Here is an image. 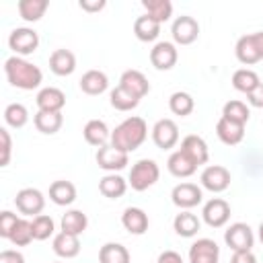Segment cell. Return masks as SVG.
<instances>
[{"instance_id":"cell-23","label":"cell","mask_w":263,"mask_h":263,"mask_svg":"<svg viewBox=\"0 0 263 263\" xmlns=\"http://www.w3.org/2000/svg\"><path fill=\"white\" fill-rule=\"evenodd\" d=\"M107 86H109V78H107V74L101 72V70H88V72H84L82 78H80V90L86 92V95H90V97L105 92Z\"/></svg>"},{"instance_id":"cell-7","label":"cell","mask_w":263,"mask_h":263,"mask_svg":"<svg viewBox=\"0 0 263 263\" xmlns=\"http://www.w3.org/2000/svg\"><path fill=\"white\" fill-rule=\"evenodd\" d=\"M95 158H97V164H99L103 171H109V173L121 171V168H125L127 162H129L127 152H123V150H119V148H115V146H111V144L101 146V148L97 150V156H95Z\"/></svg>"},{"instance_id":"cell-4","label":"cell","mask_w":263,"mask_h":263,"mask_svg":"<svg viewBox=\"0 0 263 263\" xmlns=\"http://www.w3.org/2000/svg\"><path fill=\"white\" fill-rule=\"evenodd\" d=\"M8 47L21 58L29 55L39 47V35H37V31L29 29V27L12 29V33L8 35Z\"/></svg>"},{"instance_id":"cell-50","label":"cell","mask_w":263,"mask_h":263,"mask_svg":"<svg viewBox=\"0 0 263 263\" xmlns=\"http://www.w3.org/2000/svg\"><path fill=\"white\" fill-rule=\"evenodd\" d=\"M259 240H261V242H263V222H261V224H259Z\"/></svg>"},{"instance_id":"cell-16","label":"cell","mask_w":263,"mask_h":263,"mask_svg":"<svg viewBox=\"0 0 263 263\" xmlns=\"http://www.w3.org/2000/svg\"><path fill=\"white\" fill-rule=\"evenodd\" d=\"M37 107L39 111H51V113H62L66 105V95L55 88V86H45L37 92Z\"/></svg>"},{"instance_id":"cell-26","label":"cell","mask_w":263,"mask_h":263,"mask_svg":"<svg viewBox=\"0 0 263 263\" xmlns=\"http://www.w3.org/2000/svg\"><path fill=\"white\" fill-rule=\"evenodd\" d=\"M49 199L55 205H70V203H74V199H76V187H74V183L64 181V179L53 181L49 185Z\"/></svg>"},{"instance_id":"cell-27","label":"cell","mask_w":263,"mask_h":263,"mask_svg":"<svg viewBox=\"0 0 263 263\" xmlns=\"http://www.w3.org/2000/svg\"><path fill=\"white\" fill-rule=\"evenodd\" d=\"M134 33L140 41H146V43L154 41L160 35V23L154 21L152 16H148V14H142L134 21Z\"/></svg>"},{"instance_id":"cell-42","label":"cell","mask_w":263,"mask_h":263,"mask_svg":"<svg viewBox=\"0 0 263 263\" xmlns=\"http://www.w3.org/2000/svg\"><path fill=\"white\" fill-rule=\"evenodd\" d=\"M16 222H18L16 214L4 210V212L0 214V236H2V238H10V234H12L14 226H16Z\"/></svg>"},{"instance_id":"cell-11","label":"cell","mask_w":263,"mask_h":263,"mask_svg":"<svg viewBox=\"0 0 263 263\" xmlns=\"http://www.w3.org/2000/svg\"><path fill=\"white\" fill-rule=\"evenodd\" d=\"M201 218L212 228H222L230 218V205L222 197H212L201 210Z\"/></svg>"},{"instance_id":"cell-43","label":"cell","mask_w":263,"mask_h":263,"mask_svg":"<svg viewBox=\"0 0 263 263\" xmlns=\"http://www.w3.org/2000/svg\"><path fill=\"white\" fill-rule=\"evenodd\" d=\"M0 140H2V160L0 166H6L10 162V152H12V140L6 127H0Z\"/></svg>"},{"instance_id":"cell-21","label":"cell","mask_w":263,"mask_h":263,"mask_svg":"<svg viewBox=\"0 0 263 263\" xmlns=\"http://www.w3.org/2000/svg\"><path fill=\"white\" fill-rule=\"evenodd\" d=\"M82 136H84V140L90 144V146H105L107 142H111V132H109V127H107V123L105 121H101V119H90V121H86V125H84V129H82Z\"/></svg>"},{"instance_id":"cell-3","label":"cell","mask_w":263,"mask_h":263,"mask_svg":"<svg viewBox=\"0 0 263 263\" xmlns=\"http://www.w3.org/2000/svg\"><path fill=\"white\" fill-rule=\"evenodd\" d=\"M158 177H160L158 164L154 160H150V158H142L132 166L127 183H129V187L134 191H146L148 187H152L158 181Z\"/></svg>"},{"instance_id":"cell-12","label":"cell","mask_w":263,"mask_h":263,"mask_svg":"<svg viewBox=\"0 0 263 263\" xmlns=\"http://www.w3.org/2000/svg\"><path fill=\"white\" fill-rule=\"evenodd\" d=\"M152 142L162 148V150H168L173 148L177 142H179V127L173 119H158L152 127Z\"/></svg>"},{"instance_id":"cell-48","label":"cell","mask_w":263,"mask_h":263,"mask_svg":"<svg viewBox=\"0 0 263 263\" xmlns=\"http://www.w3.org/2000/svg\"><path fill=\"white\" fill-rule=\"evenodd\" d=\"M78 6H80L82 10H86V12H99V10H103V8H105V0H95V2L80 0V2H78Z\"/></svg>"},{"instance_id":"cell-33","label":"cell","mask_w":263,"mask_h":263,"mask_svg":"<svg viewBox=\"0 0 263 263\" xmlns=\"http://www.w3.org/2000/svg\"><path fill=\"white\" fill-rule=\"evenodd\" d=\"M99 263H129V251L119 242H107L99 251Z\"/></svg>"},{"instance_id":"cell-8","label":"cell","mask_w":263,"mask_h":263,"mask_svg":"<svg viewBox=\"0 0 263 263\" xmlns=\"http://www.w3.org/2000/svg\"><path fill=\"white\" fill-rule=\"evenodd\" d=\"M199 181H201L203 189H208L212 193H222L230 185V171L222 164H210L203 168Z\"/></svg>"},{"instance_id":"cell-39","label":"cell","mask_w":263,"mask_h":263,"mask_svg":"<svg viewBox=\"0 0 263 263\" xmlns=\"http://www.w3.org/2000/svg\"><path fill=\"white\" fill-rule=\"evenodd\" d=\"M4 121H6L10 127H14V129L27 125V121H29V111H27V107H25L23 103H10V105L4 109Z\"/></svg>"},{"instance_id":"cell-38","label":"cell","mask_w":263,"mask_h":263,"mask_svg":"<svg viewBox=\"0 0 263 263\" xmlns=\"http://www.w3.org/2000/svg\"><path fill=\"white\" fill-rule=\"evenodd\" d=\"M222 117L245 125V123L249 121V117H251V111H249V107H247L242 101H228V103H224V107H222Z\"/></svg>"},{"instance_id":"cell-49","label":"cell","mask_w":263,"mask_h":263,"mask_svg":"<svg viewBox=\"0 0 263 263\" xmlns=\"http://www.w3.org/2000/svg\"><path fill=\"white\" fill-rule=\"evenodd\" d=\"M253 39H255V43H257V49H259V55H261V60H263V31H257V33H253Z\"/></svg>"},{"instance_id":"cell-25","label":"cell","mask_w":263,"mask_h":263,"mask_svg":"<svg viewBox=\"0 0 263 263\" xmlns=\"http://www.w3.org/2000/svg\"><path fill=\"white\" fill-rule=\"evenodd\" d=\"M166 168H168V173H171L173 177H179V179H187V177H191V175L197 171V166H195L181 150H175V152L168 156Z\"/></svg>"},{"instance_id":"cell-1","label":"cell","mask_w":263,"mask_h":263,"mask_svg":"<svg viewBox=\"0 0 263 263\" xmlns=\"http://www.w3.org/2000/svg\"><path fill=\"white\" fill-rule=\"evenodd\" d=\"M4 74H6V80L21 90H33L43 80V72L39 70V66L27 62L21 55H10L4 62Z\"/></svg>"},{"instance_id":"cell-19","label":"cell","mask_w":263,"mask_h":263,"mask_svg":"<svg viewBox=\"0 0 263 263\" xmlns=\"http://www.w3.org/2000/svg\"><path fill=\"white\" fill-rule=\"evenodd\" d=\"M49 70L55 76H70L76 70V55L70 49H53L49 55Z\"/></svg>"},{"instance_id":"cell-35","label":"cell","mask_w":263,"mask_h":263,"mask_svg":"<svg viewBox=\"0 0 263 263\" xmlns=\"http://www.w3.org/2000/svg\"><path fill=\"white\" fill-rule=\"evenodd\" d=\"M142 6L146 10V14L152 16L154 21H158L160 25L164 21H168L173 14V4L168 0H142Z\"/></svg>"},{"instance_id":"cell-28","label":"cell","mask_w":263,"mask_h":263,"mask_svg":"<svg viewBox=\"0 0 263 263\" xmlns=\"http://www.w3.org/2000/svg\"><path fill=\"white\" fill-rule=\"evenodd\" d=\"M60 226H62V232L80 236V234L86 230V226H88V218H86V214L80 212V210H68V212L62 216Z\"/></svg>"},{"instance_id":"cell-46","label":"cell","mask_w":263,"mask_h":263,"mask_svg":"<svg viewBox=\"0 0 263 263\" xmlns=\"http://www.w3.org/2000/svg\"><path fill=\"white\" fill-rule=\"evenodd\" d=\"M156 263H185L183 257L177 251H162L156 259Z\"/></svg>"},{"instance_id":"cell-34","label":"cell","mask_w":263,"mask_h":263,"mask_svg":"<svg viewBox=\"0 0 263 263\" xmlns=\"http://www.w3.org/2000/svg\"><path fill=\"white\" fill-rule=\"evenodd\" d=\"M259 84H261L259 74L253 72V70H249V68H240V70H236V72L232 74V86H234L236 90L245 92V95H249L251 90H255Z\"/></svg>"},{"instance_id":"cell-31","label":"cell","mask_w":263,"mask_h":263,"mask_svg":"<svg viewBox=\"0 0 263 263\" xmlns=\"http://www.w3.org/2000/svg\"><path fill=\"white\" fill-rule=\"evenodd\" d=\"M33 123H35L37 132L51 136V134L60 132V127H62V123H64V117H62V113L37 111V113H35V117H33Z\"/></svg>"},{"instance_id":"cell-5","label":"cell","mask_w":263,"mask_h":263,"mask_svg":"<svg viewBox=\"0 0 263 263\" xmlns=\"http://www.w3.org/2000/svg\"><path fill=\"white\" fill-rule=\"evenodd\" d=\"M224 242L234 251H251L253 249V242H255V236H253V230L249 224L245 222H234L226 228L224 232Z\"/></svg>"},{"instance_id":"cell-44","label":"cell","mask_w":263,"mask_h":263,"mask_svg":"<svg viewBox=\"0 0 263 263\" xmlns=\"http://www.w3.org/2000/svg\"><path fill=\"white\" fill-rule=\"evenodd\" d=\"M0 263H25V257H23V253H18V251L6 249V251L0 253Z\"/></svg>"},{"instance_id":"cell-15","label":"cell","mask_w":263,"mask_h":263,"mask_svg":"<svg viewBox=\"0 0 263 263\" xmlns=\"http://www.w3.org/2000/svg\"><path fill=\"white\" fill-rule=\"evenodd\" d=\"M177 58H179V51L171 41H158L150 49V62L156 70H171L177 64Z\"/></svg>"},{"instance_id":"cell-37","label":"cell","mask_w":263,"mask_h":263,"mask_svg":"<svg viewBox=\"0 0 263 263\" xmlns=\"http://www.w3.org/2000/svg\"><path fill=\"white\" fill-rule=\"evenodd\" d=\"M193 107H195V101H193V97H191L189 92H185V90H177V92H173L171 99H168V109H171L175 115L185 117V115H189V113L193 111Z\"/></svg>"},{"instance_id":"cell-40","label":"cell","mask_w":263,"mask_h":263,"mask_svg":"<svg viewBox=\"0 0 263 263\" xmlns=\"http://www.w3.org/2000/svg\"><path fill=\"white\" fill-rule=\"evenodd\" d=\"M31 226H33V238L35 240H45L53 234L55 230V224H53V218L47 216V214H39L31 220Z\"/></svg>"},{"instance_id":"cell-45","label":"cell","mask_w":263,"mask_h":263,"mask_svg":"<svg viewBox=\"0 0 263 263\" xmlns=\"http://www.w3.org/2000/svg\"><path fill=\"white\" fill-rule=\"evenodd\" d=\"M247 101L253 105V107H259V109H263V82L255 88V90H251L249 95H247Z\"/></svg>"},{"instance_id":"cell-47","label":"cell","mask_w":263,"mask_h":263,"mask_svg":"<svg viewBox=\"0 0 263 263\" xmlns=\"http://www.w3.org/2000/svg\"><path fill=\"white\" fill-rule=\"evenodd\" d=\"M230 263H257V257L251 251H238L232 255Z\"/></svg>"},{"instance_id":"cell-9","label":"cell","mask_w":263,"mask_h":263,"mask_svg":"<svg viewBox=\"0 0 263 263\" xmlns=\"http://www.w3.org/2000/svg\"><path fill=\"white\" fill-rule=\"evenodd\" d=\"M171 33H173L175 43L191 45L199 37V23L193 16H189V14H181V16L175 18V23L171 27Z\"/></svg>"},{"instance_id":"cell-41","label":"cell","mask_w":263,"mask_h":263,"mask_svg":"<svg viewBox=\"0 0 263 263\" xmlns=\"http://www.w3.org/2000/svg\"><path fill=\"white\" fill-rule=\"evenodd\" d=\"M8 240L14 247H27L31 240H35L33 238V226H31V222L25 220V218H18V222H16V226H14V230H12V234H10Z\"/></svg>"},{"instance_id":"cell-20","label":"cell","mask_w":263,"mask_h":263,"mask_svg":"<svg viewBox=\"0 0 263 263\" xmlns=\"http://www.w3.org/2000/svg\"><path fill=\"white\" fill-rule=\"evenodd\" d=\"M121 224L129 234H144L148 230V214L142 208H125L121 214Z\"/></svg>"},{"instance_id":"cell-22","label":"cell","mask_w":263,"mask_h":263,"mask_svg":"<svg viewBox=\"0 0 263 263\" xmlns=\"http://www.w3.org/2000/svg\"><path fill=\"white\" fill-rule=\"evenodd\" d=\"M51 247H53V253L58 257H62V259H72V257H76L80 253V240H78V236L68 234V232H58L53 236Z\"/></svg>"},{"instance_id":"cell-32","label":"cell","mask_w":263,"mask_h":263,"mask_svg":"<svg viewBox=\"0 0 263 263\" xmlns=\"http://www.w3.org/2000/svg\"><path fill=\"white\" fill-rule=\"evenodd\" d=\"M47 6H49L47 0H21L18 2V14L27 23H37L45 14Z\"/></svg>"},{"instance_id":"cell-36","label":"cell","mask_w":263,"mask_h":263,"mask_svg":"<svg viewBox=\"0 0 263 263\" xmlns=\"http://www.w3.org/2000/svg\"><path fill=\"white\" fill-rule=\"evenodd\" d=\"M109 101H111V107L117 109V111H132L140 103V99L134 97L132 92H127L123 86H115L109 95Z\"/></svg>"},{"instance_id":"cell-2","label":"cell","mask_w":263,"mask_h":263,"mask_svg":"<svg viewBox=\"0 0 263 263\" xmlns=\"http://www.w3.org/2000/svg\"><path fill=\"white\" fill-rule=\"evenodd\" d=\"M146 136H148V125H146V121H144L142 117L132 115V117L123 119V121L111 132V142H109V144L129 154V152H134L136 148H140V146L144 144Z\"/></svg>"},{"instance_id":"cell-6","label":"cell","mask_w":263,"mask_h":263,"mask_svg":"<svg viewBox=\"0 0 263 263\" xmlns=\"http://www.w3.org/2000/svg\"><path fill=\"white\" fill-rule=\"evenodd\" d=\"M14 205L21 214L25 216H39L43 212V205H45V197L39 189H33V187H25L16 193L14 197Z\"/></svg>"},{"instance_id":"cell-17","label":"cell","mask_w":263,"mask_h":263,"mask_svg":"<svg viewBox=\"0 0 263 263\" xmlns=\"http://www.w3.org/2000/svg\"><path fill=\"white\" fill-rule=\"evenodd\" d=\"M119 86H123L127 92H132L138 99H142L150 92V82L140 70H125L119 78Z\"/></svg>"},{"instance_id":"cell-13","label":"cell","mask_w":263,"mask_h":263,"mask_svg":"<svg viewBox=\"0 0 263 263\" xmlns=\"http://www.w3.org/2000/svg\"><path fill=\"white\" fill-rule=\"evenodd\" d=\"M195 166L199 164H205L208 158H210V150H208V144L201 136H195V134H189L181 140V148H179Z\"/></svg>"},{"instance_id":"cell-18","label":"cell","mask_w":263,"mask_h":263,"mask_svg":"<svg viewBox=\"0 0 263 263\" xmlns=\"http://www.w3.org/2000/svg\"><path fill=\"white\" fill-rule=\"evenodd\" d=\"M216 134H218L220 142H224L226 146H236L245 138V125L236 123V121H230L226 117H220L218 123H216Z\"/></svg>"},{"instance_id":"cell-29","label":"cell","mask_w":263,"mask_h":263,"mask_svg":"<svg viewBox=\"0 0 263 263\" xmlns=\"http://www.w3.org/2000/svg\"><path fill=\"white\" fill-rule=\"evenodd\" d=\"M199 226H201L199 218H197L195 214L187 212V210L181 212V214H177L175 220H173V228H175V232H177L179 236H183V238H191V236H195L197 230H199Z\"/></svg>"},{"instance_id":"cell-10","label":"cell","mask_w":263,"mask_h":263,"mask_svg":"<svg viewBox=\"0 0 263 263\" xmlns=\"http://www.w3.org/2000/svg\"><path fill=\"white\" fill-rule=\"evenodd\" d=\"M171 199H173V203L177 208L191 210V208H195V205L201 203L203 193H201V187H197L195 183H179V185L173 187Z\"/></svg>"},{"instance_id":"cell-24","label":"cell","mask_w":263,"mask_h":263,"mask_svg":"<svg viewBox=\"0 0 263 263\" xmlns=\"http://www.w3.org/2000/svg\"><path fill=\"white\" fill-rule=\"evenodd\" d=\"M234 53H236V60H238L240 64H245V66H251V64L261 62V55H259L257 43H255V39H253V33H251V35H242V37L236 41Z\"/></svg>"},{"instance_id":"cell-30","label":"cell","mask_w":263,"mask_h":263,"mask_svg":"<svg viewBox=\"0 0 263 263\" xmlns=\"http://www.w3.org/2000/svg\"><path fill=\"white\" fill-rule=\"evenodd\" d=\"M99 191H101L105 197H109V199H119V197L127 191V181H125L123 177L115 175V173L105 175V177L99 181Z\"/></svg>"},{"instance_id":"cell-14","label":"cell","mask_w":263,"mask_h":263,"mask_svg":"<svg viewBox=\"0 0 263 263\" xmlns=\"http://www.w3.org/2000/svg\"><path fill=\"white\" fill-rule=\"evenodd\" d=\"M220 247L212 238H197L189 247V263H218Z\"/></svg>"}]
</instances>
